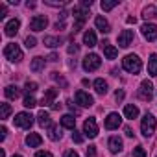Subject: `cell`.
I'll use <instances>...</instances> for the list:
<instances>
[{"label": "cell", "mask_w": 157, "mask_h": 157, "mask_svg": "<svg viewBox=\"0 0 157 157\" xmlns=\"http://www.w3.org/2000/svg\"><path fill=\"white\" fill-rule=\"evenodd\" d=\"M122 67H124V70H128L129 74H139L140 68H142V63H140V59H139L137 56L128 54V56L122 59Z\"/></svg>", "instance_id": "6da1fadb"}, {"label": "cell", "mask_w": 157, "mask_h": 157, "mask_svg": "<svg viewBox=\"0 0 157 157\" xmlns=\"http://www.w3.org/2000/svg\"><path fill=\"white\" fill-rule=\"evenodd\" d=\"M4 56H6V59L15 61V63L22 61V50H21V46H19V44H15V43L6 44V48H4Z\"/></svg>", "instance_id": "7a4b0ae2"}, {"label": "cell", "mask_w": 157, "mask_h": 157, "mask_svg": "<svg viewBox=\"0 0 157 157\" xmlns=\"http://www.w3.org/2000/svg\"><path fill=\"white\" fill-rule=\"evenodd\" d=\"M140 131H142V135H144V137H151V135H153V131H155V117H153V115L146 113V115L142 117Z\"/></svg>", "instance_id": "3957f363"}, {"label": "cell", "mask_w": 157, "mask_h": 157, "mask_svg": "<svg viewBox=\"0 0 157 157\" xmlns=\"http://www.w3.org/2000/svg\"><path fill=\"white\" fill-rule=\"evenodd\" d=\"M139 98L142 100V102H150L151 100V96H153V83L150 82V80H144L142 83H140V89H139Z\"/></svg>", "instance_id": "277c9868"}, {"label": "cell", "mask_w": 157, "mask_h": 157, "mask_svg": "<svg viewBox=\"0 0 157 157\" xmlns=\"http://www.w3.org/2000/svg\"><path fill=\"white\" fill-rule=\"evenodd\" d=\"M100 65H102V59H100L98 54H89V56H85V59H83V68H85L87 72H93V70L100 68Z\"/></svg>", "instance_id": "5b68a950"}, {"label": "cell", "mask_w": 157, "mask_h": 157, "mask_svg": "<svg viewBox=\"0 0 157 157\" xmlns=\"http://www.w3.org/2000/svg\"><path fill=\"white\" fill-rule=\"evenodd\" d=\"M13 122H15V126H17V128L30 129V128L33 126V117H32L30 113H19V115L13 118Z\"/></svg>", "instance_id": "8992f818"}, {"label": "cell", "mask_w": 157, "mask_h": 157, "mask_svg": "<svg viewBox=\"0 0 157 157\" xmlns=\"http://www.w3.org/2000/svg\"><path fill=\"white\" fill-rule=\"evenodd\" d=\"M74 98H76V102L80 104L82 107H91V105L94 104V98H93L89 93H85V91H76Z\"/></svg>", "instance_id": "52a82bcc"}, {"label": "cell", "mask_w": 157, "mask_h": 157, "mask_svg": "<svg viewBox=\"0 0 157 157\" xmlns=\"http://www.w3.org/2000/svg\"><path fill=\"white\" fill-rule=\"evenodd\" d=\"M46 26H48V19L44 15H35L30 21V30H33V32H43Z\"/></svg>", "instance_id": "ba28073f"}, {"label": "cell", "mask_w": 157, "mask_h": 157, "mask_svg": "<svg viewBox=\"0 0 157 157\" xmlns=\"http://www.w3.org/2000/svg\"><path fill=\"white\" fill-rule=\"evenodd\" d=\"M83 133L89 137V139H94L98 135V126H96V120L94 118H87L83 122Z\"/></svg>", "instance_id": "9c48e42d"}, {"label": "cell", "mask_w": 157, "mask_h": 157, "mask_svg": "<svg viewBox=\"0 0 157 157\" xmlns=\"http://www.w3.org/2000/svg\"><path fill=\"white\" fill-rule=\"evenodd\" d=\"M133 39H135L133 30H124V32L118 35V46H120V48H128V46L133 43Z\"/></svg>", "instance_id": "30bf717a"}, {"label": "cell", "mask_w": 157, "mask_h": 157, "mask_svg": "<svg viewBox=\"0 0 157 157\" xmlns=\"http://www.w3.org/2000/svg\"><path fill=\"white\" fill-rule=\"evenodd\" d=\"M142 35H144V39H148L150 43L151 41H155L157 39V26L155 24H151V22H146V24H142Z\"/></svg>", "instance_id": "8fae6325"}, {"label": "cell", "mask_w": 157, "mask_h": 157, "mask_svg": "<svg viewBox=\"0 0 157 157\" xmlns=\"http://www.w3.org/2000/svg\"><path fill=\"white\" fill-rule=\"evenodd\" d=\"M19 28H21V21H19V19H11V21L6 22V26H4V33H6L8 37H13V35H17Z\"/></svg>", "instance_id": "7c38bea8"}, {"label": "cell", "mask_w": 157, "mask_h": 157, "mask_svg": "<svg viewBox=\"0 0 157 157\" xmlns=\"http://www.w3.org/2000/svg\"><path fill=\"white\" fill-rule=\"evenodd\" d=\"M57 94H59V89H54V87H52V89H46V93L43 94V98H41L39 104H41L43 107H44V105H50V104H56L54 100H56Z\"/></svg>", "instance_id": "4fadbf2b"}, {"label": "cell", "mask_w": 157, "mask_h": 157, "mask_svg": "<svg viewBox=\"0 0 157 157\" xmlns=\"http://www.w3.org/2000/svg\"><path fill=\"white\" fill-rule=\"evenodd\" d=\"M122 124V118L118 113H109L107 118H105V129H117L118 126Z\"/></svg>", "instance_id": "5bb4252c"}, {"label": "cell", "mask_w": 157, "mask_h": 157, "mask_svg": "<svg viewBox=\"0 0 157 157\" xmlns=\"http://www.w3.org/2000/svg\"><path fill=\"white\" fill-rule=\"evenodd\" d=\"M72 15H74V19H76L78 22H85V21L89 19V10L80 4V6H76V8L72 10Z\"/></svg>", "instance_id": "9a60e30c"}, {"label": "cell", "mask_w": 157, "mask_h": 157, "mask_svg": "<svg viewBox=\"0 0 157 157\" xmlns=\"http://www.w3.org/2000/svg\"><path fill=\"white\" fill-rule=\"evenodd\" d=\"M100 46H102V50H104V54H105V57H107V59H115V57H117L118 50H117L109 41H102V43H100Z\"/></svg>", "instance_id": "2e32d148"}, {"label": "cell", "mask_w": 157, "mask_h": 157, "mask_svg": "<svg viewBox=\"0 0 157 157\" xmlns=\"http://www.w3.org/2000/svg\"><path fill=\"white\" fill-rule=\"evenodd\" d=\"M94 24H96V28L102 32V33H109L111 32V26H109V22L102 17V15H98L96 19H94Z\"/></svg>", "instance_id": "e0dca14e"}, {"label": "cell", "mask_w": 157, "mask_h": 157, "mask_svg": "<svg viewBox=\"0 0 157 157\" xmlns=\"http://www.w3.org/2000/svg\"><path fill=\"white\" fill-rule=\"evenodd\" d=\"M26 144H28L30 148H37V146L43 144V139H41V135H37V133H28V135H26Z\"/></svg>", "instance_id": "ac0fdd59"}, {"label": "cell", "mask_w": 157, "mask_h": 157, "mask_svg": "<svg viewBox=\"0 0 157 157\" xmlns=\"http://www.w3.org/2000/svg\"><path fill=\"white\" fill-rule=\"evenodd\" d=\"M122 139L120 137H111L109 139V151L111 153H118V151H122Z\"/></svg>", "instance_id": "d6986e66"}, {"label": "cell", "mask_w": 157, "mask_h": 157, "mask_svg": "<svg viewBox=\"0 0 157 157\" xmlns=\"http://www.w3.org/2000/svg\"><path fill=\"white\" fill-rule=\"evenodd\" d=\"M124 117H126V118H129V120L137 118V117H139V107H137V105H133V104H128V105L124 107Z\"/></svg>", "instance_id": "ffe728a7"}, {"label": "cell", "mask_w": 157, "mask_h": 157, "mask_svg": "<svg viewBox=\"0 0 157 157\" xmlns=\"http://www.w3.org/2000/svg\"><path fill=\"white\" fill-rule=\"evenodd\" d=\"M83 43H85V46H89V48L96 46V35H94L93 30H87V32L83 33Z\"/></svg>", "instance_id": "44dd1931"}, {"label": "cell", "mask_w": 157, "mask_h": 157, "mask_svg": "<svg viewBox=\"0 0 157 157\" xmlns=\"http://www.w3.org/2000/svg\"><path fill=\"white\" fill-rule=\"evenodd\" d=\"M43 68H44V59H43V57H39V56H37V57H33V59H32V63H30V70H32V72H41Z\"/></svg>", "instance_id": "7402d4cb"}, {"label": "cell", "mask_w": 157, "mask_h": 157, "mask_svg": "<svg viewBox=\"0 0 157 157\" xmlns=\"http://www.w3.org/2000/svg\"><path fill=\"white\" fill-rule=\"evenodd\" d=\"M4 94H6V98H10V100H17L19 94H21V91H19L17 85H8V87L4 89Z\"/></svg>", "instance_id": "603a6c76"}, {"label": "cell", "mask_w": 157, "mask_h": 157, "mask_svg": "<svg viewBox=\"0 0 157 157\" xmlns=\"http://www.w3.org/2000/svg\"><path fill=\"white\" fill-rule=\"evenodd\" d=\"M37 122H39V126H43V128H50L52 126V122H50V115H48V111H39V115H37Z\"/></svg>", "instance_id": "cb8c5ba5"}, {"label": "cell", "mask_w": 157, "mask_h": 157, "mask_svg": "<svg viewBox=\"0 0 157 157\" xmlns=\"http://www.w3.org/2000/svg\"><path fill=\"white\" fill-rule=\"evenodd\" d=\"M61 126L67 128V129H74L76 128V118L72 115H63L61 117Z\"/></svg>", "instance_id": "d4e9b609"}, {"label": "cell", "mask_w": 157, "mask_h": 157, "mask_svg": "<svg viewBox=\"0 0 157 157\" xmlns=\"http://www.w3.org/2000/svg\"><path fill=\"white\" fill-rule=\"evenodd\" d=\"M94 91L98 93V94H105L107 93V82L105 80H102V78H98V80H94Z\"/></svg>", "instance_id": "484cf974"}, {"label": "cell", "mask_w": 157, "mask_h": 157, "mask_svg": "<svg viewBox=\"0 0 157 157\" xmlns=\"http://www.w3.org/2000/svg\"><path fill=\"white\" fill-rule=\"evenodd\" d=\"M148 72L157 78V54H151L150 56V61H148Z\"/></svg>", "instance_id": "4316f807"}, {"label": "cell", "mask_w": 157, "mask_h": 157, "mask_svg": "<svg viewBox=\"0 0 157 157\" xmlns=\"http://www.w3.org/2000/svg\"><path fill=\"white\" fill-rule=\"evenodd\" d=\"M48 139H50V140H59V139H61V129H59V126H56V124L50 126V129H48Z\"/></svg>", "instance_id": "83f0119b"}, {"label": "cell", "mask_w": 157, "mask_h": 157, "mask_svg": "<svg viewBox=\"0 0 157 157\" xmlns=\"http://www.w3.org/2000/svg\"><path fill=\"white\" fill-rule=\"evenodd\" d=\"M44 46H48V48H56V46H59L61 44V39L59 37H44Z\"/></svg>", "instance_id": "f1b7e54d"}, {"label": "cell", "mask_w": 157, "mask_h": 157, "mask_svg": "<svg viewBox=\"0 0 157 157\" xmlns=\"http://www.w3.org/2000/svg\"><path fill=\"white\" fill-rule=\"evenodd\" d=\"M10 115H11V105L10 104H2V105H0V118L6 120Z\"/></svg>", "instance_id": "f546056e"}, {"label": "cell", "mask_w": 157, "mask_h": 157, "mask_svg": "<svg viewBox=\"0 0 157 157\" xmlns=\"http://www.w3.org/2000/svg\"><path fill=\"white\" fill-rule=\"evenodd\" d=\"M142 17H144V19H155V17H157V11H155V8H153V6H148V8H144V11H142Z\"/></svg>", "instance_id": "4dcf8cb0"}, {"label": "cell", "mask_w": 157, "mask_h": 157, "mask_svg": "<svg viewBox=\"0 0 157 157\" xmlns=\"http://www.w3.org/2000/svg\"><path fill=\"white\" fill-rule=\"evenodd\" d=\"M37 105V102H35V98L32 96V94H26L24 96V107H28V109H32V107H35Z\"/></svg>", "instance_id": "1f68e13d"}, {"label": "cell", "mask_w": 157, "mask_h": 157, "mask_svg": "<svg viewBox=\"0 0 157 157\" xmlns=\"http://www.w3.org/2000/svg\"><path fill=\"white\" fill-rule=\"evenodd\" d=\"M115 6H118V2H117V0H111V2L104 0V2H102V10H104V11H109V10H113Z\"/></svg>", "instance_id": "d6a6232c"}, {"label": "cell", "mask_w": 157, "mask_h": 157, "mask_svg": "<svg viewBox=\"0 0 157 157\" xmlns=\"http://www.w3.org/2000/svg\"><path fill=\"white\" fill-rule=\"evenodd\" d=\"M24 89H26L28 94H30V93H35V91H37V83H35V82H26Z\"/></svg>", "instance_id": "836d02e7"}, {"label": "cell", "mask_w": 157, "mask_h": 157, "mask_svg": "<svg viewBox=\"0 0 157 157\" xmlns=\"http://www.w3.org/2000/svg\"><path fill=\"white\" fill-rule=\"evenodd\" d=\"M133 157H146V150H144L142 146H137V148L133 150Z\"/></svg>", "instance_id": "e575fe53"}, {"label": "cell", "mask_w": 157, "mask_h": 157, "mask_svg": "<svg viewBox=\"0 0 157 157\" xmlns=\"http://www.w3.org/2000/svg\"><path fill=\"white\" fill-rule=\"evenodd\" d=\"M35 43H37V41H35V37H30V35H28V37L24 39V44H26V48H33V46H35Z\"/></svg>", "instance_id": "d590c367"}, {"label": "cell", "mask_w": 157, "mask_h": 157, "mask_svg": "<svg viewBox=\"0 0 157 157\" xmlns=\"http://www.w3.org/2000/svg\"><path fill=\"white\" fill-rule=\"evenodd\" d=\"M67 52H68L70 56H72V54H78V52H80V46H78L76 43H72V44H70V46L67 48Z\"/></svg>", "instance_id": "8d00e7d4"}, {"label": "cell", "mask_w": 157, "mask_h": 157, "mask_svg": "<svg viewBox=\"0 0 157 157\" xmlns=\"http://www.w3.org/2000/svg\"><path fill=\"white\" fill-rule=\"evenodd\" d=\"M72 140H74V142H78V144H80V142L83 140V137H82L80 133H78L76 129H74V133H72Z\"/></svg>", "instance_id": "74e56055"}, {"label": "cell", "mask_w": 157, "mask_h": 157, "mask_svg": "<svg viewBox=\"0 0 157 157\" xmlns=\"http://www.w3.org/2000/svg\"><path fill=\"white\" fill-rule=\"evenodd\" d=\"M115 98H117V102H122V100H124V91L118 89V91L115 93Z\"/></svg>", "instance_id": "f35d334b"}, {"label": "cell", "mask_w": 157, "mask_h": 157, "mask_svg": "<svg viewBox=\"0 0 157 157\" xmlns=\"http://www.w3.org/2000/svg\"><path fill=\"white\" fill-rule=\"evenodd\" d=\"M94 155H96L94 146H89V148H87V157H94Z\"/></svg>", "instance_id": "ab89813d"}, {"label": "cell", "mask_w": 157, "mask_h": 157, "mask_svg": "<svg viewBox=\"0 0 157 157\" xmlns=\"http://www.w3.org/2000/svg\"><path fill=\"white\" fill-rule=\"evenodd\" d=\"M35 157H54V155H52L50 151H37Z\"/></svg>", "instance_id": "60d3db41"}, {"label": "cell", "mask_w": 157, "mask_h": 157, "mask_svg": "<svg viewBox=\"0 0 157 157\" xmlns=\"http://www.w3.org/2000/svg\"><path fill=\"white\" fill-rule=\"evenodd\" d=\"M6 15H8V10H6V6L2 4V6H0V19H4Z\"/></svg>", "instance_id": "b9f144b4"}, {"label": "cell", "mask_w": 157, "mask_h": 157, "mask_svg": "<svg viewBox=\"0 0 157 157\" xmlns=\"http://www.w3.org/2000/svg\"><path fill=\"white\" fill-rule=\"evenodd\" d=\"M124 133H126L128 137H135V133H133V129H131L129 126H126V128H124Z\"/></svg>", "instance_id": "7bdbcfd3"}, {"label": "cell", "mask_w": 157, "mask_h": 157, "mask_svg": "<svg viewBox=\"0 0 157 157\" xmlns=\"http://www.w3.org/2000/svg\"><path fill=\"white\" fill-rule=\"evenodd\" d=\"M68 109H70L74 115H80V109H78V107H74V104H68Z\"/></svg>", "instance_id": "ee69618b"}, {"label": "cell", "mask_w": 157, "mask_h": 157, "mask_svg": "<svg viewBox=\"0 0 157 157\" xmlns=\"http://www.w3.org/2000/svg\"><path fill=\"white\" fill-rule=\"evenodd\" d=\"M65 157H80V155H78L74 150H70V151H67V153H65Z\"/></svg>", "instance_id": "f6af8a7d"}, {"label": "cell", "mask_w": 157, "mask_h": 157, "mask_svg": "<svg viewBox=\"0 0 157 157\" xmlns=\"http://www.w3.org/2000/svg\"><path fill=\"white\" fill-rule=\"evenodd\" d=\"M48 59L54 63V61H59V56H57V54H50V57H48Z\"/></svg>", "instance_id": "bcb514c9"}, {"label": "cell", "mask_w": 157, "mask_h": 157, "mask_svg": "<svg viewBox=\"0 0 157 157\" xmlns=\"http://www.w3.org/2000/svg\"><path fill=\"white\" fill-rule=\"evenodd\" d=\"M126 22H128V24H135V22H137V19H135V17H128V19H126Z\"/></svg>", "instance_id": "7dc6e473"}, {"label": "cell", "mask_w": 157, "mask_h": 157, "mask_svg": "<svg viewBox=\"0 0 157 157\" xmlns=\"http://www.w3.org/2000/svg\"><path fill=\"white\" fill-rule=\"evenodd\" d=\"M63 28H65V22H57L56 24V30H63Z\"/></svg>", "instance_id": "c3c4849f"}, {"label": "cell", "mask_w": 157, "mask_h": 157, "mask_svg": "<svg viewBox=\"0 0 157 157\" xmlns=\"http://www.w3.org/2000/svg\"><path fill=\"white\" fill-rule=\"evenodd\" d=\"M52 109H54V111H59V109H61V104H57V102H56V104L52 105Z\"/></svg>", "instance_id": "681fc988"}, {"label": "cell", "mask_w": 157, "mask_h": 157, "mask_svg": "<svg viewBox=\"0 0 157 157\" xmlns=\"http://www.w3.org/2000/svg\"><path fill=\"white\" fill-rule=\"evenodd\" d=\"M0 133H2V139H6V133H8V129H6V128H2V129H0Z\"/></svg>", "instance_id": "f907efd6"}, {"label": "cell", "mask_w": 157, "mask_h": 157, "mask_svg": "<svg viewBox=\"0 0 157 157\" xmlns=\"http://www.w3.org/2000/svg\"><path fill=\"white\" fill-rule=\"evenodd\" d=\"M13 157H22V155H13Z\"/></svg>", "instance_id": "816d5d0a"}]
</instances>
